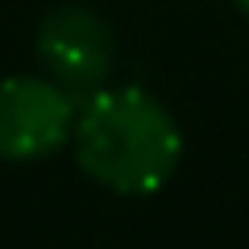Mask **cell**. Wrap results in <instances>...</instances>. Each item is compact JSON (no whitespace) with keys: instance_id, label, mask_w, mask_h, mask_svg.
I'll list each match as a JSON object with an SVG mask.
<instances>
[{"instance_id":"cell-3","label":"cell","mask_w":249,"mask_h":249,"mask_svg":"<svg viewBox=\"0 0 249 249\" xmlns=\"http://www.w3.org/2000/svg\"><path fill=\"white\" fill-rule=\"evenodd\" d=\"M37 54L62 88H96L112 62V29L79 4H62L42 21Z\"/></svg>"},{"instance_id":"cell-4","label":"cell","mask_w":249,"mask_h":249,"mask_svg":"<svg viewBox=\"0 0 249 249\" xmlns=\"http://www.w3.org/2000/svg\"><path fill=\"white\" fill-rule=\"evenodd\" d=\"M237 4H241V9H245V13H249V0H237Z\"/></svg>"},{"instance_id":"cell-1","label":"cell","mask_w":249,"mask_h":249,"mask_svg":"<svg viewBox=\"0 0 249 249\" xmlns=\"http://www.w3.org/2000/svg\"><path fill=\"white\" fill-rule=\"evenodd\" d=\"M79 166L112 191H158L178 162V129L154 96L137 88L100 91L88 100L75 129Z\"/></svg>"},{"instance_id":"cell-2","label":"cell","mask_w":249,"mask_h":249,"mask_svg":"<svg viewBox=\"0 0 249 249\" xmlns=\"http://www.w3.org/2000/svg\"><path fill=\"white\" fill-rule=\"evenodd\" d=\"M67 129H71V100L58 83H0V154L4 158H42L67 137Z\"/></svg>"}]
</instances>
